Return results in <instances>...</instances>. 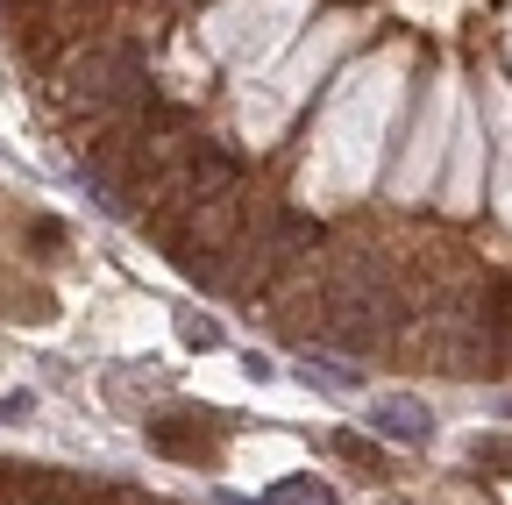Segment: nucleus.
Listing matches in <instances>:
<instances>
[{"label": "nucleus", "instance_id": "5", "mask_svg": "<svg viewBox=\"0 0 512 505\" xmlns=\"http://www.w3.org/2000/svg\"><path fill=\"white\" fill-rule=\"evenodd\" d=\"M335 449H342V456H349L356 470H370V477L384 470V456H377V441H363V434H335Z\"/></svg>", "mask_w": 512, "mask_h": 505}, {"label": "nucleus", "instance_id": "1", "mask_svg": "<svg viewBox=\"0 0 512 505\" xmlns=\"http://www.w3.org/2000/svg\"><path fill=\"white\" fill-rule=\"evenodd\" d=\"M221 434H228L221 413H164V420H150V449L171 463H214Z\"/></svg>", "mask_w": 512, "mask_h": 505}, {"label": "nucleus", "instance_id": "6", "mask_svg": "<svg viewBox=\"0 0 512 505\" xmlns=\"http://www.w3.org/2000/svg\"><path fill=\"white\" fill-rule=\"evenodd\" d=\"M178 335H185L192 349H214V342H221V328H214V321H200V313H185V321H178Z\"/></svg>", "mask_w": 512, "mask_h": 505}, {"label": "nucleus", "instance_id": "2", "mask_svg": "<svg viewBox=\"0 0 512 505\" xmlns=\"http://www.w3.org/2000/svg\"><path fill=\"white\" fill-rule=\"evenodd\" d=\"M370 427H384L392 441H427V434H434V413H427L413 392H392V399L370 406Z\"/></svg>", "mask_w": 512, "mask_h": 505}, {"label": "nucleus", "instance_id": "7", "mask_svg": "<svg viewBox=\"0 0 512 505\" xmlns=\"http://www.w3.org/2000/svg\"><path fill=\"white\" fill-rule=\"evenodd\" d=\"M29 242H36V249H64V228H57V221H36Z\"/></svg>", "mask_w": 512, "mask_h": 505}, {"label": "nucleus", "instance_id": "3", "mask_svg": "<svg viewBox=\"0 0 512 505\" xmlns=\"http://www.w3.org/2000/svg\"><path fill=\"white\" fill-rule=\"evenodd\" d=\"M470 463H477V477H512V434H484Z\"/></svg>", "mask_w": 512, "mask_h": 505}, {"label": "nucleus", "instance_id": "4", "mask_svg": "<svg viewBox=\"0 0 512 505\" xmlns=\"http://www.w3.org/2000/svg\"><path fill=\"white\" fill-rule=\"evenodd\" d=\"M271 505H335V491L313 484V477H285V484L271 491Z\"/></svg>", "mask_w": 512, "mask_h": 505}]
</instances>
